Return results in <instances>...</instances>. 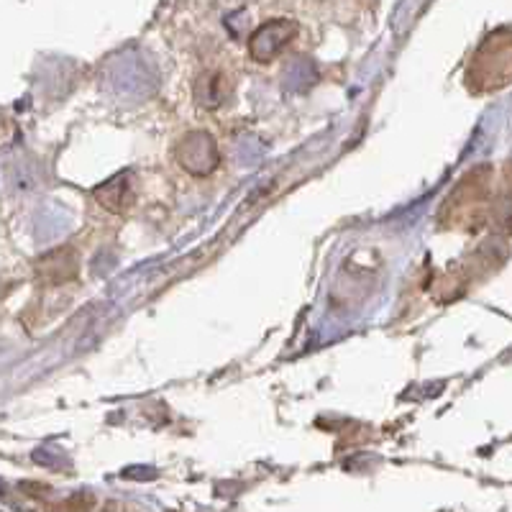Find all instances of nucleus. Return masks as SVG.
Listing matches in <instances>:
<instances>
[{"label":"nucleus","instance_id":"obj_2","mask_svg":"<svg viewBox=\"0 0 512 512\" xmlns=\"http://www.w3.org/2000/svg\"><path fill=\"white\" fill-rule=\"evenodd\" d=\"M295 36V24L287 18H274L262 29H256V34L249 41V52L256 62H269L272 57L282 52Z\"/></svg>","mask_w":512,"mask_h":512},{"label":"nucleus","instance_id":"obj_3","mask_svg":"<svg viewBox=\"0 0 512 512\" xmlns=\"http://www.w3.org/2000/svg\"><path fill=\"white\" fill-rule=\"evenodd\" d=\"M77 269H80V262H77V254L72 249H57L39 262L41 277L52 282V285H62V282L72 280Z\"/></svg>","mask_w":512,"mask_h":512},{"label":"nucleus","instance_id":"obj_4","mask_svg":"<svg viewBox=\"0 0 512 512\" xmlns=\"http://www.w3.org/2000/svg\"><path fill=\"white\" fill-rule=\"evenodd\" d=\"M95 200L103 205L105 210H111V213H123L128 205L134 203V192H131V185H128V177H113L111 182H105L95 190Z\"/></svg>","mask_w":512,"mask_h":512},{"label":"nucleus","instance_id":"obj_1","mask_svg":"<svg viewBox=\"0 0 512 512\" xmlns=\"http://www.w3.org/2000/svg\"><path fill=\"white\" fill-rule=\"evenodd\" d=\"M175 154L177 162L195 177L210 175V172L218 167V162H221L216 139H213L208 131H190V134L177 144Z\"/></svg>","mask_w":512,"mask_h":512},{"label":"nucleus","instance_id":"obj_5","mask_svg":"<svg viewBox=\"0 0 512 512\" xmlns=\"http://www.w3.org/2000/svg\"><path fill=\"white\" fill-rule=\"evenodd\" d=\"M195 98L203 108H218L228 100V80L218 72H210V75L200 77L198 85H195Z\"/></svg>","mask_w":512,"mask_h":512}]
</instances>
